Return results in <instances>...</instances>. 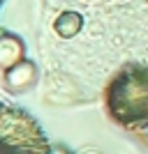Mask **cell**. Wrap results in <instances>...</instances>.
Instances as JSON below:
<instances>
[{"instance_id": "3", "label": "cell", "mask_w": 148, "mask_h": 154, "mask_svg": "<svg viewBox=\"0 0 148 154\" xmlns=\"http://www.w3.org/2000/svg\"><path fill=\"white\" fill-rule=\"evenodd\" d=\"M23 53H26V46L19 37H14L9 32L0 35V67L2 69H9L14 64H19L23 60Z\"/></svg>"}, {"instance_id": "1", "label": "cell", "mask_w": 148, "mask_h": 154, "mask_svg": "<svg viewBox=\"0 0 148 154\" xmlns=\"http://www.w3.org/2000/svg\"><path fill=\"white\" fill-rule=\"evenodd\" d=\"M0 140L19 154H49L46 138L30 115L0 103Z\"/></svg>"}, {"instance_id": "5", "label": "cell", "mask_w": 148, "mask_h": 154, "mask_svg": "<svg viewBox=\"0 0 148 154\" xmlns=\"http://www.w3.org/2000/svg\"><path fill=\"white\" fill-rule=\"evenodd\" d=\"M0 5H2V0H0Z\"/></svg>"}, {"instance_id": "2", "label": "cell", "mask_w": 148, "mask_h": 154, "mask_svg": "<svg viewBox=\"0 0 148 154\" xmlns=\"http://www.w3.org/2000/svg\"><path fill=\"white\" fill-rule=\"evenodd\" d=\"M37 78V67L30 62V60H21L19 64H14L9 69H5V85L12 92H21L30 88Z\"/></svg>"}, {"instance_id": "4", "label": "cell", "mask_w": 148, "mask_h": 154, "mask_svg": "<svg viewBox=\"0 0 148 154\" xmlns=\"http://www.w3.org/2000/svg\"><path fill=\"white\" fill-rule=\"evenodd\" d=\"M0 154H19V152H14V149L9 147V145H5V143L0 140Z\"/></svg>"}]
</instances>
